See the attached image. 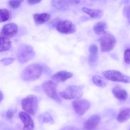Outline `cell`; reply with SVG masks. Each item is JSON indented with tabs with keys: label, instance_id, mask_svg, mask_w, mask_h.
<instances>
[{
	"label": "cell",
	"instance_id": "e0dca14e",
	"mask_svg": "<svg viewBox=\"0 0 130 130\" xmlns=\"http://www.w3.org/2000/svg\"><path fill=\"white\" fill-rule=\"evenodd\" d=\"M130 119V108H123L119 110L117 117V121L119 123H124Z\"/></svg>",
	"mask_w": 130,
	"mask_h": 130
},
{
	"label": "cell",
	"instance_id": "4316f807",
	"mask_svg": "<svg viewBox=\"0 0 130 130\" xmlns=\"http://www.w3.org/2000/svg\"><path fill=\"white\" fill-rule=\"evenodd\" d=\"M89 51H90V55H97L99 48L96 44H91L89 47Z\"/></svg>",
	"mask_w": 130,
	"mask_h": 130
},
{
	"label": "cell",
	"instance_id": "5b68a950",
	"mask_svg": "<svg viewBox=\"0 0 130 130\" xmlns=\"http://www.w3.org/2000/svg\"><path fill=\"white\" fill-rule=\"evenodd\" d=\"M102 75L106 79L113 82H119L123 83H130V77L123 74L121 72L115 70H109L102 72Z\"/></svg>",
	"mask_w": 130,
	"mask_h": 130
},
{
	"label": "cell",
	"instance_id": "52a82bcc",
	"mask_svg": "<svg viewBox=\"0 0 130 130\" xmlns=\"http://www.w3.org/2000/svg\"><path fill=\"white\" fill-rule=\"evenodd\" d=\"M100 48L102 52H108L112 50L116 44V39L112 34L104 32L100 39Z\"/></svg>",
	"mask_w": 130,
	"mask_h": 130
},
{
	"label": "cell",
	"instance_id": "7a4b0ae2",
	"mask_svg": "<svg viewBox=\"0 0 130 130\" xmlns=\"http://www.w3.org/2000/svg\"><path fill=\"white\" fill-rule=\"evenodd\" d=\"M83 86H70L60 93V96L66 100H77L84 93Z\"/></svg>",
	"mask_w": 130,
	"mask_h": 130
},
{
	"label": "cell",
	"instance_id": "d6a6232c",
	"mask_svg": "<svg viewBox=\"0 0 130 130\" xmlns=\"http://www.w3.org/2000/svg\"><path fill=\"white\" fill-rule=\"evenodd\" d=\"M69 3L75 4V5H76V4H78L79 3H80V1H69Z\"/></svg>",
	"mask_w": 130,
	"mask_h": 130
},
{
	"label": "cell",
	"instance_id": "4dcf8cb0",
	"mask_svg": "<svg viewBox=\"0 0 130 130\" xmlns=\"http://www.w3.org/2000/svg\"><path fill=\"white\" fill-rule=\"evenodd\" d=\"M60 130H79L77 128L74 126H66L63 127Z\"/></svg>",
	"mask_w": 130,
	"mask_h": 130
},
{
	"label": "cell",
	"instance_id": "1f68e13d",
	"mask_svg": "<svg viewBox=\"0 0 130 130\" xmlns=\"http://www.w3.org/2000/svg\"><path fill=\"white\" fill-rule=\"evenodd\" d=\"M41 0H28L27 3L29 4V5H36V4H38L39 3L41 2Z\"/></svg>",
	"mask_w": 130,
	"mask_h": 130
},
{
	"label": "cell",
	"instance_id": "9c48e42d",
	"mask_svg": "<svg viewBox=\"0 0 130 130\" xmlns=\"http://www.w3.org/2000/svg\"><path fill=\"white\" fill-rule=\"evenodd\" d=\"M56 29L60 32L66 34H72L76 30L74 24L69 20H63L57 22L56 24Z\"/></svg>",
	"mask_w": 130,
	"mask_h": 130
},
{
	"label": "cell",
	"instance_id": "ac0fdd59",
	"mask_svg": "<svg viewBox=\"0 0 130 130\" xmlns=\"http://www.w3.org/2000/svg\"><path fill=\"white\" fill-rule=\"evenodd\" d=\"M33 19L37 24H43L50 19V15L47 13H35L33 15Z\"/></svg>",
	"mask_w": 130,
	"mask_h": 130
},
{
	"label": "cell",
	"instance_id": "f1b7e54d",
	"mask_svg": "<svg viewBox=\"0 0 130 130\" xmlns=\"http://www.w3.org/2000/svg\"><path fill=\"white\" fill-rule=\"evenodd\" d=\"M98 55H90L89 57V62L90 64L93 65L97 61Z\"/></svg>",
	"mask_w": 130,
	"mask_h": 130
},
{
	"label": "cell",
	"instance_id": "ba28073f",
	"mask_svg": "<svg viewBox=\"0 0 130 130\" xmlns=\"http://www.w3.org/2000/svg\"><path fill=\"white\" fill-rule=\"evenodd\" d=\"M74 110L79 116H83L90 109L91 105L89 101L85 99L75 100L72 103Z\"/></svg>",
	"mask_w": 130,
	"mask_h": 130
},
{
	"label": "cell",
	"instance_id": "44dd1931",
	"mask_svg": "<svg viewBox=\"0 0 130 130\" xmlns=\"http://www.w3.org/2000/svg\"><path fill=\"white\" fill-rule=\"evenodd\" d=\"M39 119L43 123H48L50 124H54V120H53L52 115L48 112H45L41 114Z\"/></svg>",
	"mask_w": 130,
	"mask_h": 130
},
{
	"label": "cell",
	"instance_id": "7402d4cb",
	"mask_svg": "<svg viewBox=\"0 0 130 130\" xmlns=\"http://www.w3.org/2000/svg\"><path fill=\"white\" fill-rule=\"evenodd\" d=\"M92 81L95 85L99 87H105L106 85V83L104 81V79L99 76H95L93 77Z\"/></svg>",
	"mask_w": 130,
	"mask_h": 130
},
{
	"label": "cell",
	"instance_id": "6da1fadb",
	"mask_svg": "<svg viewBox=\"0 0 130 130\" xmlns=\"http://www.w3.org/2000/svg\"><path fill=\"white\" fill-rule=\"evenodd\" d=\"M43 72L41 66L38 63H32L26 67L21 74V78L25 81H32L41 77Z\"/></svg>",
	"mask_w": 130,
	"mask_h": 130
},
{
	"label": "cell",
	"instance_id": "2e32d148",
	"mask_svg": "<svg viewBox=\"0 0 130 130\" xmlns=\"http://www.w3.org/2000/svg\"><path fill=\"white\" fill-rule=\"evenodd\" d=\"M69 3L62 0H53L52 1V6L60 11H67L69 9Z\"/></svg>",
	"mask_w": 130,
	"mask_h": 130
},
{
	"label": "cell",
	"instance_id": "836d02e7",
	"mask_svg": "<svg viewBox=\"0 0 130 130\" xmlns=\"http://www.w3.org/2000/svg\"><path fill=\"white\" fill-rule=\"evenodd\" d=\"M3 99V93L1 92V91H0V103L2 101Z\"/></svg>",
	"mask_w": 130,
	"mask_h": 130
},
{
	"label": "cell",
	"instance_id": "83f0119b",
	"mask_svg": "<svg viewBox=\"0 0 130 130\" xmlns=\"http://www.w3.org/2000/svg\"><path fill=\"white\" fill-rule=\"evenodd\" d=\"M124 60L127 64H130V49L126 50L124 52Z\"/></svg>",
	"mask_w": 130,
	"mask_h": 130
},
{
	"label": "cell",
	"instance_id": "d4e9b609",
	"mask_svg": "<svg viewBox=\"0 0 130 130\" xmlns=\"http://www.w3.org/2000/svg\"><path fill=\"white\" fill-rule=\"evenodd\" d=\"M14 60H15L14 58H5L0 60V63H2L4 66H8V65L12 63Z\"/></svg>",
	"mask_w": 130,
	"mask_h": 130
},
{
	"label": "cell",
	"instance_id": "9a60e30c",
	"mask_svg": "<svg viewBox=\"0 0 130 130\" xmlns=\"http://www.w3.org/2000/svg\"><path fill=\"white\" fill-rule=\"evenodd\" d=\"M82 10L85 13L90 15V17L94 19H99L102 17L103 11L99 9H91L86 7H83Z\"/></svg>",
	"mask_w": 130,
	"mask_h": 130
},
{
	"label": "cell",
	"instance_id": "cb8c5ba5",
	"mask_svg": "<svg viewBox=\"0 0 130 130\" xmlns=\"http://www.w3.org/2000/svg\"><path fill=\"white\" fill-rule=\"evenodd\" d=\"M123 15L128 20V22L130 24V5L126 6L123 10Z\"/></svg>",
	"mask_w": 130,
	"mask_h": 130
},
{
	"label": "cell",
	"instance_id": "8992f818",
	"mask_svg": "<svg viewBox=\"0 0 130 130\" xmlns=\"http://www.w3.org/2000/svg\"><path fill=\"white\" fill-rule=\"evenodd\" d=\"M42 88H43L44 92L50 98L58 103L62 102V100L57 92V83L51 81V80H48V81H45L42 85Z\"/></svg>",
	"mask_w": 130,
	"mask_h": 130
},
{
	"label": "cell",
	"instance_id": "3957f363",
	"mask_svg": "<svg viewBox=\"0 0 130 130\" xmlns=\"http://www.w3.org/2000/svg\"><path fill=\"white\" fill-rule=\"evenodd\" d=\"M21 105L25 112L32 116H34L38 110V99L35 95H29L23 99Z\"/></svg>",
	"mask_w": 130,
	"mask_h": 130
},
{
	"label": "cell",
	"instance_id": "f546056e",
	"mask_svg": "<svg viewBox=\"0 0 130 130\" xmlns=\"http://www.w3.org/2000/svg\"><path fill=\"white\" fill-rule=\"evenodd\" d=\"M13 112H12L11 110H8L6 112V116L8 119H11V118L13 117Z\"/></svg>",
	"mask_w": 130,
	"mask_h": 130
},
{
	"label": "cell",
	"instance_id": "e575fe53",
	"mask_svg": "<svg viewBox=\"0 0 130 130\" xmlns=\"http://www.w3.org/2000/svg\"><path fill=\"white\" fill-rule=\"evenodd\" d=\"M129 130H130V128H129Z\"/></svg>",
	"mask_w": 130,
	"mask_h": 130
},
{
	"label": "cell",
	"instance_id": "30bf717a",
	"mask_svg": "<svg viewBox=\"0 0 130 130\" xmlns=\"http://www.w3.org/2000/svg\"><path fill=\"white\" fill-rule=\"evenodd\" d=\"M101 121V118L98 114L92 115L85 121L83 130H96Z\"/></svg>",
	"mask_w": 130,
	"mask_h": 130
},
{
	"label": "cell",
	"instance_id": "7c38bea8",
	"mask_svg": "<svg viewBox=\"0 0 130 130\" xmlns=\"http://www.w3.org/2000/svg\"><path fill=\"white\" fill-rule=\"evenodd\" d=\"M19 118L24 124L23 130H34V121L29 114L25 112H20L19 113Z\"/></svg>",
	"mask_w": 130,
	"mask_h": 130
},
{
	"label": "cell",
	"instance_id": "4fadbf2b",
	"mask_svg": "<svg viewBox=\"0 0 130 130\" xmlns=\"http://www.w3.org/2000/svg\"><path fill=\"white\" fill-rule=\"evenodd\" d=\"M73 76V74L67 71H60L52 76V80L54 82H63Z\"/></svg>",
	"mask_w": 130,
	"mask_h": 130
},
{
	"label": "cell",
	"instance_id": "8fae6325",
	"mask_svg": "<svg viewBox=\"0 0 130 130\" xmlns=\"http://www.w3.org/2000/svg\"><path fill=\"white\" fill-rule=\"evenodd\" d=\"M18 32V27L14 23H10L4 25L0 32V37H3L8 39L15 36Z\"/></svg>",
	"mask_w": 130,
	"mask_h": 130
},
{
	"label": "cell",
	"instance_id": "5bb4252c",
	"mask_svg": "<svg viewBox=\"0 0 130 130\" xmlns=\"http://www.w3.org/2000/svg\"><path fill=\"white\" fill-rule=\"evenodd\" d=\"M112 93L117 99L121 101H125L128 97V94L127 91L119 86H115L112 89Z\"/></svg>",
	"mask_w": 130,
	"mask_h": 130
},
{
	"label": "cell",
	"instance_id": "484cf974",
	"mask_svg": "<svg viewBox=\"0 0 130 130\" xmlns=\"http://www.w3.org/2000/svg\"><path fill=\"white\" fill-rule=\"evenodd\" d=\"M22 2L23 1H10L8 4L12 8H18Z\"/></svg>",
	"mask_w": 130,
	"mask_h": 130
},
{
	"label": "cell",
	"instance_id": "ffe728a7",
	"mask_svg": "<svg viewBox=\"0 0 130 130\" xmlns=\"http://www.w3.org/2000/svg\"><path fill=\"white\" fill-rule=\"evenodd\" d=\"M106 25L107 24L105 22H99L94 25V32L98 35H100L104 32L105 28H106Z\"/></svg>",
	"mask_w": 130,
	"mask_h": 130
},
{
	"label": "cell",
	"instance_id": "d6986e66",
	"mask_svg": "<svg viewBox=\"0 0 130 130\" xmlns=\"http://www.w3.org/2000/svg\"><path fill=\"white\" fill-rule=\"evenodd\" d=\"M11 46V43L10 39L3 37H0V52L8 50Z\"/></svg>",
	"mask_w": 130,
	"mask_h": 130
},
{
	"label": "cell",
	"instance_id": "603a6c76",
	"mask_svg": "<svg viewBox=\"0 0 130 130\" xmlns=\"http://www.w3.org/2000/svg\"><path fill=\"white\" fill-rule=\"evenodd\" d=\"M10 18V13L7 9H0V22L7 21Z\"/></svg>",
	"mask_w": 130,
	"mask_h": 130
},
{
	"label": "cell",
	"instance_id": "277c9868",
	"mask_svg": "<svg viewBox=\"0 0 130 130\" xmlns=\"http://www.w3.org/2000/svg\"><path fill=\"white\" fill-rule=\"evenodd\" d=\"M35 56V52L32 47L28 44H22L17 51V57L21 63H25L32 59Z\"/></svg>",
	"mask_w": 130,
	"mask_h": 130
}]
</instances>
